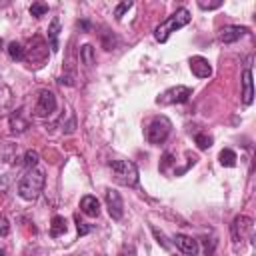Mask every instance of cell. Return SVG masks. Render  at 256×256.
<instances>
[{"label":"cell","instance_id":"obj_1","mask_svg":"<svg viewBox=\"0 0 256 256\" xmlns=\"http://www.w3.org/2000/svg\"><path fill=\"white\" fill-rule=\"evenodd\" d=\"M44 172L38 170V168H30L18 182V196L22 200H28V202H34L40 194H42V188H44Z\"/></svg>","mask_w":256,"mask_h":256},{"label":"cell","instance_id":"obj_2","mask_svg":"<svg viewBox=\"0 0 256 256\" xmlns=\"http://www.w3.org/2000/svg\"><path fill=\"white\" fill-rule=\"evenodd\" d=\"M190 12L186 10V8H178L174 14H170L164 22H160L156 28H154V38L158 40V42H166L168 40V36L172 34V32H176L178 28H182V26H186L188 22H190Z\"/></svg>","mask_w":256,"mask_h":256},{"label":"cell","instance_id":"obj_3","mask_svg":"<svg viewBox=\"0 0 256 256\" xmlns=\"http://www.w3.org/2000/svg\"><path fill=\"white\" fill-rule=\"evenodd\" d=\"M110 170H112L114 182L120 184V186L132 188V186H136L138 180H140L138 168H136V164L130 162V160H112V162H110Z\"/></svg>","mask_w":256,"mask_h":256},{"label":"cell","instance_id":"obj_4","mask_svg":"<svg viewBox=\"0 0 256 256\" xmlns=\"http://www.w3.org/2000/svg\"><path fill=\"white\" fill-rule=\"evenodd\" d=\"M170 132H172V122L166 116H156L150 122V126L146 128V140L152 146H160V144H164L168 140Z\"/></svg>","mask_w":256,"mask_h":256},{"label":"cell","instance_id":"obj_5","mask_svg":"<svg viewBox=\"0 0 256 256\" xmlns=\"http://www.w3.org/2000/svg\"><path fill=\"white\" fill-rule=\"evenodd\" d=\"M190 96H192V90L188 86H172L166 92H162L156 98V102L162 104V106H168V104H184V102H188Z\"/></svg>","mask_w":256,"mask_h":256},{"label":"cell","instance_id":"obj_6","mask_svg":"<svg viewBox=\"0 0 256 256\" xmlns=\"http://www.w3.org/2000/svg\"><path fill=\"white\" fill-rule=\"evenodd\" d=\"M56 96L54 92L50 90H40L38 94V100H36V106H34V114L40 116V118H48L56 112Z\"/></svg>","mask_w":256,"mask_h":256},{"label":"cell","instance_id":"obj_7","mask_svg":"<svg viewBox=\"0 0 256 256\" xmlns=\"http://www.w3.org/2000/svg\"><path fill=\"white\" fill-rule=\"evenodd\" d=\"M254 236V220L250 216H236L232 222V238L238 240H250Z\"/></svg>","mask_w":256,"mask_h":256},{"label":"cell","instance_id":"obj_8","mask_svg":"<svg viewBox=\"0 0 256 256\" xmlns=\"http://www.w3.org/2000/svg\"><path fill=\"white\" fill-rule=\"evenodd\" d=\"M30 42L34 44V48H32V46L24 48V60H26V62H38L36 66H42V62H44L46 56H48V44H46L42 38H38V36H34Z\"/></svg>","mask_w":256,"mask_h":256},{"label":"cell","instance_id":"obj_9","mask_svg":"<svg viewBox=\"0 0 256 256\" xmlns=\"http://www.w3.org/2000/svg\"><path fill=\"white\" fill-rule=\"evenodd\" d=\"M106 208H108L110 218H114V220H120V218L124 216L122 198H120V194H118L116 190H112V188L106 190Z\"/></svg>","mask_w":256,"mask_h":256},{"label":"cell","instance_id":"obj_10","mask_svg":"<svg viewBox=\"0 0 256 256\" xmlns=\"http://www.w3.org/2000/svg\"><path fill=\"white\" fill-rule=\"evenodd\" d=\"M8 122H10V132L12 134H22V132H26L30 128V118H28L24 108L14 110L10 114V118H8Z\"/></svg>","mask_w":256,"mask_h":256},{"label":"cell","instance_id":"obj_11","mask_svg":"<svg viewBox=\"0 0 256 256\" xmlns=\"http://www.w3.org/2000/svg\"><path fill=\"white\" fill-rule=\"evenodd\" d=\"M246 34H248V28H246V26H234V24H230V26H224V28L220 30L218 38H220V42H224V44H232V42L240 40V38L246 36Z\"/></svg>","mask_w":256,"mask_h":256},{"label":"cell","instance_id":"obj_12","mask_svg":"<svg viewBox=\"0 0 256 256\" xmlns=\"http://www.w3.org/2000/svg\"><path fill=\"white\" fill-rule=\"evenodd\" d=\"M190 70H192V74L198 76V78H208V76L212 74L210 62H208L206 58H202V56H192V58H190Z\"/></svg>","mask_w":256,"mask_h":256},{"label":"cell","instance_id":"obj_13","mask_svg":"<svg viewBox=\"0 0 256 256\" xmlns=\"http://www.w3.org/2000/svg\"><path fill=\"white\" fill-rule=\"evenodd\" d=\"M174 244L180 248V252H184V254H188V256H196V254H198V242H196L192 236L176 234V236H174Z\"/></svg>","mask_w":256,"mask_h":256},{"label":"cell","instance_id":"obj_14","mask_svg":"<svg viewBox=\"0 0 256 256\" xmlns=\"http://www.w3.org/2000/svg\"><path fill=\"white\" fill-rule=\"evenodd\" d=\"M80 210H82L86 216H90V218L98 216V214H100V202H98V198L92 196V194L82 196V200H80Z\"/></svg>","mask_w":256,"mask_h":256},{"label":"cell","instance_id":"obj_15","mask_svg":"<svg viewBox=\"0 0 256 256\" xmlns=\"http://www.w3.org/2000/svg\"><path fill=\"white\" fill-rule=\"evenodd\" d=\"M254 100V90H252V70L246 68L242 72V102L244 104H252Z\"/></svg>","mask_w":256,"mask_h":256},{"label":"cell","instance_id":"obj_16","mask_svg":"<svg viewBox=\"0 0 256 256\" xmlns=\"http://www.w3.org/2000/svg\"><path fill=\"white\" fill-rule=\"evenodd\" d=\"M58 34H60V20L52 18V22L48 26V42H50L52 52H58Z\"/></svg>","mask_w":256,"mask_h":256},{"label":"cell","instance_id":"obj_17","mask_svg":"<svg viewBox=\"0 0 256 256\" xmlns=\"http://www.w3.org/2000/svg\"><path fill=\"white\" fill-rule=\"evenodd\" d=\"M218 160H220V164H222V166H226V168H234L238 158H236V152H234V150L224 148V150L218 154Z\"/></svg>","mask_w":256,"mask_h":256},{"label":"cell","instance_id":"obj_18","mask_svg":"<svg viewBox=\"0 0 256 256\" xmlns=\"http://www.w3.org/2000/svg\"><path fill=\"white\" fill-rule=\"evenodd\" d=\"M80 60L86 64V66H92L96 62V52H94V46L92 44H84L80 48Z\"/></svg>","mask_w":256,"mask_h":256},{"label":"cell","instance_id":"obj_19","mask_svg":"<svg viewBox=\"0 0 256 256\" xmlns=\"http://www.w3.org/2000/svg\"><path fill=\"white\" fill-rule=\"evenodd\" d=\"M64 232H66V220L62 216H54L52 218V224H50V236L52 238H58Z\"/></svg>","mask_w":256,"mask_h":256},{"label":"cell","instance_id":"obj_20","mask_svg":"<svg viewBox=\"0 0 256 256\" xmlns=\"http://www.w3.org/2000/svg\"><path fill=\"white\" fill-rule=\"evenodd\" d=\"M6 50H8V56H10L12 60H18V62L24 60V46H22L20 42H10Z\"/></svg>","mask_w":256,"mask_h":256},{"label":"cell","instance_id":"obj_21","mask_svg":"<svg viewBox=\"0 0 256 256\" xmlns=\"http://www.w3.org/2000/svg\"><path fill=\"white\" fill-rule=\"evenodd\" d=\"M194 142H196V146H198L200 150H208V148L212 146V142H214V140H212V136H208V134H202V132H200V134H196V136H194Z\"/></svg>","mask_w":256,"mask_h":256},{"label":"cell","instance_id":"obj_22","mask_svg":"<svg viewBox=\"0 0 256 256\" xmlns=\"http://www.w3.org/2000/svg\"><path fill=\"white\" fill-rule=\"evenodd\" d=\"M48 12V4H44V2H32L30 4V14L34 16V18H40V16H44Z\"/></svg>","mask_w":256,"mask_h":256},{"label":"cell","instance_id":"obj_23","mask_svg":"<svg viewBox=\"0 0 256 256\" xmlns=\"http://www.w3.org/2000/svg\"><path fill=\"white\" fill-rule=\"evenodd\" d=\"M38 160H40V156H38L36 150H28V152L24 154V166H26L28 170H30V168H36Z\"/></svg>","mask_w":256,"mask_h":256},{"label":"cell","instance_id":"obj_24","mask_svg":"<svg viewBox=\"0 0 256 256\" xmlns=\"http://www.w3.org/2000/svg\"><path fill=\"white\" fill-rule=\"evenodd\" d=\"M132 6H134V2H132V0H124V2H120V4L114 8V16H116V20H120V18L124 16V12H126V10H130Z\"/></svg>","mask_w":256,"mask_h":256},{"label":"cell","instance_id":"obj_25","mask_svg":"<svg viewBox=\"0 0 256 256\" xmlns=\"http://www.w3.org/2000/svg\"><path fill=\"white\" fill-rule=\"evenodd\" d=\"M198 6L202 10H214V8H220L222 6V0H216V2H204V0H198Z\"/></svg>","mask_w":256,"mask_h":256},{"label":"cell","instance_id":"obj_26","mask_svg":"<svg viewBox=\"0 0 256 256\" xmlns=\"http://www.w3.org/2000/svg\"><path fill=\"white\" fill-rule=\"evenodd\" d=\"M90 230H92V226H88L86 222H80V220H78V234H80V236H82V234H88Z\"/></svg>","mask_w":256,"mask_h":256},{"label":"cell","instance_id":"obj_27","mask_svg":"<svg viewBox=\"0 0 256 256\" xmlns=\"http://www.w3.org/2000/svg\"><path fill=\"white\" fill-rule=\"evenodd\" d=\"M10 232V226H8V220L6 218H0V234L2 236H6Z\"/></svg>","mask_w":256,"mask_h":256},{"label":"cell","instance_id":"obj_28","mask_svg":"<svg viewBox=\"0 0 256 256\" xmlns=\"http://www.w3.org/2000/svg\"><path fill=\"white\" fill-rule=\"evenodd\" d=\"M118 256H136V250H134V246H124Z\"/></svg>","mask_w":256,"mask_h":256},{"label":"cell","instance_id":"obj_29","mask_svg":"<svg viewBox=\"0 0 256 256\" xmlns=\"http://www.w3.org/2000/svg\"><path fill=\"white\" fill-rule=\"evenodd\" d=\"M0 256H4V250H0Z\"/></svg>","mask_w":256,"mask_h":256}]
</instances>
